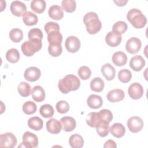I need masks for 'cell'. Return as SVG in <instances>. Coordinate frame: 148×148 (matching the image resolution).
Here are the masks:
<instances>
[{"mask_svg": "<svg viewBox=\"0 0 148 148\" xmlns=\"http://www.w3.org/2000/svg\"><path fill=\"white\" fill-rule=\"evenodd\" d=\"M80 86L79 79L75 75L69 74L58 81V87L63 94H68L71 91L77 90Z\"/></svg>", "mask_w": 148, "mask_h": 148, "instance_id": "cell-1", "label": "cell"}, {"mask_svg": "<svg viewBox=\"0 0 148 148\" xmlns=\"http://www.w3.org/2000/svg\"><path fill=\"white\" fill-rule=\"evenodd\" d=\"M83 22L87 32L90 34H95L101 29L102 23L98 18V14L95 12H90L86 13L83 17Z\"/></svg>", "mask_w": 148, "mask_h": 148, "instance_id": "cell-2", "label": "cell"}, {"mask_svg": "<svg viewBox=\"0 0 148 148\" xmlns=\"http://www.w3.org/2000/svg\"><path fill=\"white\" fill-rule=\"evenodd\" d=\"M128 21L135 28H142L147 23V18L142 12L138 9H132L127 14Z\"/></svg>", "mask_w": 148, "mask_h": 148, "instance_id": "cell-3", "label": "cell"}, {"mask_svg": "<svg viewBox=\"0 0 148 148\" xmlns=\"http://www.w3.org/2000/svg\"><path fill=\"white\" fill-rule=\"evenodd\" d=\"M42 46V40L37 39H29L24 42L21 46L23 53L27 57L33 56L36 52L39 51Z\"/></svg>", "mask_w": 148, "mask_h": 148, "instance_id": "cell-4", "label": "cell"}, {"mask_svg": "<svg viewBox=\"0 0 148 148\" xmlns=\"http://www.w3.org/2000/svg\"><path fill=\"white\" fill-rule=\"evenodd\" d=\"M27 148H34L38 146V139L37 136L29 131H26L23 135V142L20 146Z\"/></svg>", "mask_w": 148, "mask_h": 148, "instance_id": "cell-5", "label": "cell"}, {"mask_svg": "<svg viewBox=\"0 0 148 148\" xmlns=\"http://www.w3.org/2000/svg\"><path fill=\"white\" fill-rule=\"evenodd\" d=\"M17 142L16 137L11 132H6L0 136V147H14Z\"/></svg>", "mask_w": 148, "mask_h": 148, "instance_id": "cell-6", "label": "cell"}, {"mask_svg": "<svg viewBox=\"0 0 148 148\" xmlns=\"http://www.w3.org/2000/svg\"><path fill=\"white\" fill-rule=\"evenodd\" d=\"M143 121L138 116H132L127 121V127L130 131L133 133H136L141 131L143 127Z\"/></svg>", "mask_w": 148, "mask_h": 148, "instance_id": "cell-7", "label": "cell"}, {"mask_svg": "<svg viewBox=\"0 0 148 148\" xmlns=\"http://www.w3.org/2000/svg\"><path fill=\"white\" fill-rule=\"evenodd\" d=\"M142 46L140 40L135 37L130 38L126 42L125 49L130 54H135L138 53Z\"/></svg>", "mask_w": 148, "mask_h": 148, "instance_id": "cell-8", "label": "cell"}, {"mask_svg": "<svg viewBox=\"0 0 148 148\" xmlns=\"http://www.w3.org/2000/svg\"><path fill=\"white\" fill-rule=\"evenodd\" d=\"M128 92L130 97L133 99H138L140 98L144 92L142 86L137 83H132L128 87Z\"/></svg>", "mask_w": 148, "mask_h": 148, "instance_id": "cell-9", "label": "cell"}, {"mask_svg": "<svg viewBox=\"0 0 148 148\" xmlns=\"http://www.w3.org/2000/svg\"><path fill=\"white\" fill-rule=\"evenodd\" d=\"M65 46L68 51L70 53H76L80 47V42L77 37L69 36L65 40Z\"/></svg>", "mask_w": 148, "mask_h": 148, "instance_id": "cell-10", "label": "cell"}, {"mask_svg": "<svg viewBox=\"0 0 148 148\" xmlns=\"http://www.w3.org/2000/svg\"><path fill=\"white\" fill-rule=\"evenodd\" d=\"M10 9L13 15L21 17L26 12L27 6L24 3L21 1H14L11 3Z\"/></svg>", "mask_w": 148, "mask_h": 148, "instance_id": "cell-11", "label": "cell"}, {"mask_svg": "<svg viewBox=\"0 0 148 148\" xmlns=\"http://www.w3.org/2000/svg\"><path fill=\"white\" fill-rule=\"evenodd\" d=\"M41 75L40 69L35 66H31L25 69L24 77L29 82H35L38 80Z\"/></svg>", "mask_w": 148, "mask_h": 148, "instance_id": "cell-12", "label": "cell"}, {"mask_svg": "<svg viewBox=\"0 0 148 148\" xmlns=\"http://www.w3.org/2000/svg\"><path fill=\"white\" fill-rule=\"evenodd\" d=\"M145 60L140 55H136L132 57L130 61V66L131 68L136 72L140 71L145 65Z\"/></svg>", "mask_w": 148, "mask_h": 148, "instance_id": "cell-13", "label": "cell"}, {"mask_svg": "<svg viewBox=\"0 0 148 148\" xmlns=\"http://www.w3.org/2000/svg\"><path fill=\"white\" fill-rule=\"evenodd\" d=\"M46 130L53 134H59L62 128V124L60 121L56 119H51L46 122Z\"/></svg>", "mask_w": 148, "mask_h": 148, "instance_id": "cell-14", "label": "cell"}, {"mask_svg": "<svg viewBox=\"0 0 148 148\" xmlns=\"http://www.w3.org/2000/svg\"><path fill=\"white\" fill-rule=\"evenodd\" d=\"M122 40L121 35H118L113 31L109 32L105 36V42L110 47L118 46Z\"/></svg>", "mask_w": 148, "mask_h": 148, "instance_id": "cell-15", "label": "cell"}, {"mask_svg": "<svg viewBox=\"0 0 148 148\" xmlns=\"http://www.w3.org/2000/svg\"><path fill=\"white\" fill-rule=\"evenodd\" d=\"M106 98L110 102H119L124 99V92L121 89H113L109 91V92L107 94Z\"/></svg>", "mask_w": 148, "mask_h": 148, "instance_id": "cell-16", "label": "cell"}, {"mask_svg": "<svg viewBox=\"0 0 148 148\" xmlns=\"http://www.w3.org/2000/svg\"><path fill=\"white\" fill-rule=\"evenodd\" d=\"M62 129L65 132H70L73 131L76 126V120L74 118L70 116H65L60 120Z\"/></svg>", "mask_w": 148, "mask_h": 148, "instance_id": "cell-17", "label": "cell"}, {"mask_svg": "<svg viewBox=\"0 0 148 148\" xmlns=\"http://www.w3.org/2000/svg\"><path fill=\"white\" fill-rule=\"evenodd\" d=\"M49 17L55 20H60L64 17V12L60 6L54 5L51 6L48 10Z\"/></svg>", "mask_w": 148, "mask_h": 148, "instance_id": "cell-18", "label": "cell"}, {"mask_svg": "<svg viewBox=\"0 0 148 148\" xmlns=\"http://www.w3.org/2000/svg\"><path fill=\"white\" fill-rule=\"evenodd\" d=\"M88 106L91 109H98L102 106L103 100L102 97L97 94L90 95L87 99Z\"/></svg>", "mask_w": 148, "mask_h": 148, "instance_id": "cell-19", "label": "cell"}, {"mask_svg": "<svg viewBox=\"0 0 148 148\" xmlns=\"http://www.w3.org/2000/svg\"><path fill=\"white\" fill-rule=\"evenodd\" d=\"M103 76L107 80H112L115 76L116 70L109 63L104 64L101 69Z\"/></svg>", "mask_w": 148, "mask_h": 148, "instance_id": "cell-20", "label": "cell"}, {"mask_svg": "<svg viewBox=\"0 0 148 148\" xmlns=\"http://www.w3.org/2000/svg\"><path fill=\"white\" fill-rule=\"evenodd\" d=\"M31 95L33 99L38 102H40L45 99V92L40 86H35L31 91Z\"/></svg>", "mask_w": 148, "mask_h": 148, "instance_id": "cell-21", "label": "cell"}, {"mask_svg": "<svg viewBox=\"0 0 148 148\" xmlns=\"http://www.w3.org/2000/svg\"><path fill=\"white\" fill-rule=\"evenodd\" d=\"M112 60L115 65L121 66L124 65L127 63V57L123 51H116L113 54Z\"/></svg>", "mask_w": 148, "mask_h": 148, "instance_id": "cell-22", "label": "cell"}, {"mask_svg": "<svg viewBox=\"0 0 148 148\" xmlns=\"http://www.w3.org/2000/svg\"><path fill=\"white\" fill-rule=\"evenodd\" d=\"M110 132L111 134L116 138H120L124 136L125 132V128L124 126L119 123H114L110 128Z\"/></svg>", "mask_w": 148, "mask_h": 148, "instance_id": "cell-23", "label": "cell"}, {"mask_svg": "<svg viewBox=\"0 0 148 148\" xmlns=\"http://www.w3.org/2000/svg\"><path fill=\"white\" fill-rule=\"evenodd\" d=\"M23 21L26 25L32 26L36 24L38 21V18L35 14L30 11H28L26 12L23 14Z\"/></svg>", "mask_w": 148, "mask_h": 148, "instance_id": "cell-24", "label": "cell"}, {"mask_svg": "<svg viewBox=\"0 0 148 148\" xmlns=\"http://www.w3.org/2000/svg\"><path fill=\"white\" fill-rule=\"evenodd\" d=\"M43 120L38 116L31 117L28 120V127L35 131H39L43 128Z\"/></svg>", "mask_w": 148, "mask_h": 148, "instance_id": "cell-25", "label": "cell"}, {"mask_svg": "<svg viewBox=\"0 0 148 148\" xmlns=\"http://www.w3.org/2000/svg\"><path fill=\"white\" fill-rule=\"evenodd\" d=\"M62 35L60 31H53L47 34V41L49 45H61Z\"/></svg>", "mask_w": 148, "mask_h": 148, "instance_id": "cell-26", "label": "cell"}, {"mask_svg": "<svg viewBox=\"0 0 148 148\" xmlns=\"http://www.w3.org/2000/svg\"><path fill=\"white\" fill-rule=\"evenodd\" d=\"M86 120L88 125L95 128L101 121V119L98 112H90L87 114Z\"/></svg>", "mask_w": 148, "mask_h": 148, "instance_id": "cell-27", "label": "cell"}, {"mask_svg": "<svg viewBox=\"0 0 148 148\" xmlns=\"http://www.w3.org/2000/svg\"><path fill=\"white\" fill-rule=\"evenodd\" d=\"M69 143L73 148H80L84 145V139L81 135L75 134L70 136Z\"/></svg>", "mask_w": 148, "mask_h": 148, "instance_id": "cell-28", "label": "cell"}, {"mask_svg": "<svg viewBox=\"0 0 148 148\" xmlns=\"http://www.w3.org/2000/svg\"><path fill=\"white\" fill-rule=\"evenodd\" d=\"M31 9L37 13H43L46 9V2L44 0H33L31 2Z\"/></svg>", "mask_w": 148, "mask_h": 148, "instance_id": "cell-29", "label": "cell"}, {"mask_svg": "<svg viewBox=\"0 0 148 148\" xmlns=\"http://www.w3.org/2000/svg\"><path fill=\"white\" fill-rule=\"evenodd\" d=\"M104 82L100 77H95L92 79L90 82L91 90L95 92H101L104 88Z\"/></svg>", "mask_w": 148, "mask_h": 148, "instance_id": "cell-30", "label": "cell"}, {"mask_svg": "<svg viewBox=\"0 0 148 148\" xmlns=\"http://www.w3.org/2000/svg\"><path fill=\"white\" fill-rule=\"evenodd\" d=\"M97 134L101 137L107 136L110 131V127L108 123L100 121L95 127Z\"/></svg>", "mask_w": 148, "mask_h": 148, "instance_id": "cell-31", "label": "cell"}, {"mask_svg": "<svg viewBox=\"0 0 148 148\" xmlns=\"http://www.w3.org/2000/svg\"><path fill=\"white\" fill-rule=\"evenodd\" d=\"M20 56L18 51L14 48L9 49L6 53V58L10 63H16L18 61Z\"/></svg>", "mask_w": 148, "mask_h": 148, "instance_id": "cell-32", "label": "cell"}, {"mask_svg": "<svg viewBox=\"0 0 148 148\" xmlns=\"http://www.w3.org/2000/svg\"><path fill=\"white\" fill-rule=\"evenodd\" d=\"M40 114L45 118L51 117L54 113L53 107L50 104H45L39 109Z\"/></svg>", "mask_w": 148, "mask_h": 148, "instance_id": "cell-33", "label": "cell"}, {"mask_svg": "<svg viewBox=\"0 0 148 148\" xmlns=\"http://www.w3.org/2000/svg\"><path fill=\"white\" fill-rule=\"evenodd\" d=\"M128 25L126 23L123 21H119L114 24L112 27V31L113 32L121 35L127 29Z\"/></svg>", "mask_w": 148, "mask_h": 148, "instance_id": "cell-34", "label": "cell"}, {"mask_svg": "<svg viewBox=\"0 0 148 148\" xmlns=\"http://www.w3.org/2000/svg\"><path fill=\"white\" fill-rule=\"evenodd\" d=\"M23 111L24 113L28 115H31L35 113L37 109V106L34 102L28 101L25 102L22 107Z\"/></svg>", "mask_w": 148, "mask_h": 148, "instance_id": "cell-35", "label": "cell"}, {"mask_svg": "<svg viewBox=\"0 0 148 148\" xmlns=\"http://www.w3.org/2000/svg\"><path fill=\"white\" fill-rule=\"evenodd\" d=\"M17 90L20 95L23 97H28L31 93L30 85L25 82H22L18 84Z\"/></svg>", "mask_w": 148, "mask_h": 148, "instance_id": "cell-36", "label": "cell"}, {"mask_svg": "<svg viewBox=\"0 0 148 148\" xmlns=\"http://www.w3.org/2000/svg\"><path fill=\"white\" fill-rule=\"evenodd\" d=\"M62 9L68 13H72L76 10V3L74 0H63L61 2Z\"/></svg>", "mask_w": 148, "mask_h": 148, "instance_id": "cell-37", "label": "cell"}, {"mask_svg": "<svg viewBox=\"0 0 148 148\" xmlns=\"http://www.w3.org/2000/svg\"><path fill=\"white\" fill-rule=\"evenodd\" d=\"M9 38L14 42H20L23 38V32L19 28H13L9 32Z\"/></svg>", "mask_w": 148, "mask_h": 148, "instance_id": "cell-38", "label": "cell"}, {"mask_svg": "<svg viewBox=\"0 0 148 148\" xmlns=\"http://www.w3.org/2000/svg\"><path fill=\"white\" fill-rule=\"evenodd\" d=\"M132 78V73L130 71L127 69L120 70L118 73V79L121 82L127 83L129 82Z\"/></svg>", "mask_w": 148, "mask_h": 148, "instance_id": "cell-39", "label": "cell"}, {"mask_svg": "<svg viewBox=\"0 0 148 148\" xmlns=\"http://www.w3.org/2000/svg\"><path fill=\"white\" fill-rule=\"evenodd\" d=\"M98 113L101 121L109 124L113 119V114L111 111L108 109H102L98 112Z\"/></svg>", "mask_w": 148, "mask_h": 148, "instance_id": "cell-40", "label": "cell"}, {"mask_svg": "<svg viewBox=\"0 0 148 148\" xmlns=\"http://www.w3.org/2000/svg\"><path fill=\"white\" fill-rule=\"evenodd\" d=\"M49 53L53 57L60 56L62 51V48L61 45H49L48 46Z\"/></svg>", "mask_w": 148, "mask_h": 148, "instance_id": "cell-41", "label": "cell"}, {"mask_svg": "<svg viewBox=\"0 0 148 148\" xmlns=\"http://www.w3.org/2000/svg\"><path fill=\"white\" fill-rule=\"evenodd\" d=\"M78 75L80 79L85 80L88 79L91 75V71L90 68L87 66H82L78 69Z\"/></svg>", "mask_w": 148, "mask_h": 148, "instance_id": "cell-42", "label": "cell"}, {"mask_svg": "<svg viewBox=\"0 0 148 148\" xmlns=\"http://www.w3.org/2000/svg\"><path fill=\"white\" fill-rule=\"evenodd\" d=\"M57 111L61 114L67 113L69 110V105L65 101H60L56 103Z\"/></svg>", "mask_w": 148, "mask_h": 148, "instance_id": "cell-43", "label": "cell"}, {"mask_svg": "<svg viewBox=\"0 0 148 148\" xmlns=\"http://www.w3.org/2000/svg\"><path fill=\"white\" fill-rule=\"evenodd\" d=\"M28 37L29 39H37L42 40L43 38V33L42 31L39 28H32L29 30L28 34Z\"/></svg>", "mask_w": 148, "mask_h": 148, "instance_id": "cell-44", "label": "cell"}, {"mask_svg": "<svg viewBox=\"0 0 148 148\" xmlns=\"http://www.w3.org/2000/svg\"><path fill=\"white\" fill-rule=\"evenodd\" d=\"M45 31L49 34L53 31H60V25L57 23L49 21L47 23L44 27Z\"/></svg>", "mask_w": 148, "mask_h": 148, "instance_id": "cell-45", "label": "cell"}, {"mask_svg": "<svg viewBox=\"0 0 148 148\" xmlns=\"http://www.w3.org/2000/svg\"><path fill=\"white\" fill-rule=\"evenodd\" d=\"M116 147H117V145H116V142L112 139L108 140L106 142H105V143H104V145H103L104 148H108V147L115 148Z\"/></svg>", "mask_w": 148, "mask_h": 148, "instance_id": "cell-46", "label": "cell"}, {"mask_svg": "<svg viewBox=\"0 0 148 148\" xmlns=\"http://www.w3.org/2000/svg\"><path fill=\"white\" fill-rule=\"evenodd\" d=\"M114 2L117 5V6H124L126 5V3L128 2V1L127 0H123V1H115L114 0Z\"/></svg>", "mask_w": 148, "mask_h": 148, "instance_id": "cell-47", "label": "cell"}]
</instances>
